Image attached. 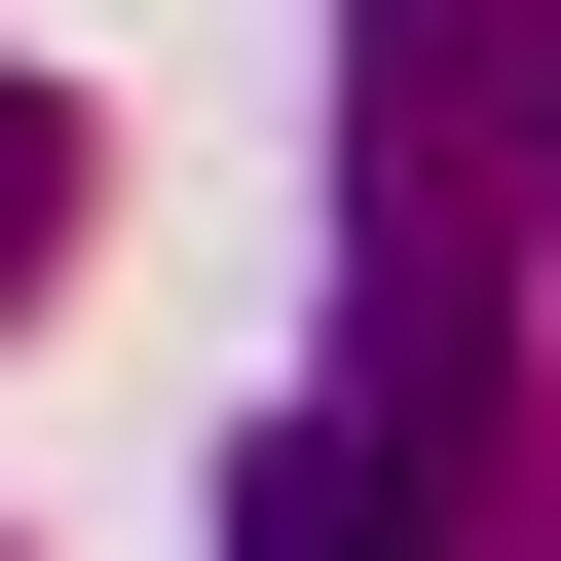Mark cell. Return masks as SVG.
Listing matches in <instances>:
<instances>
[{
    "label": "cell",
    "mask_w": 561,
    "mask_h": 561,
    "mask_svg": "<svg viewBox=\"0 0 561 561\" xmlns=\"http://www.w3.org/2000/svg\"><path fill=\"white\" fill-rule=\"evenodd\" d=\"M38 262H76V113L0 76V300H38Z\"/></svg>",
    "instance_id": "3957f363"
},
{
    "label": "cell",
    "mask_w": 561,
    "mask_h": 561,
    "mask_svg": "<svg viewBox=\"0 0 561 561\" xmlns=\"http://www.w3.org/2000/svg\"><path fill=\"white\" fill-rule=\"evenodd\" d=\"M375 225H561V0H337Z\"/></svg>",
    "instance_id": "6da1fadb"
},
{
    "label": "cell",
    "mask_w": 561,
    "mask_h": 561,
    "mask_svg": "<svg viewBox=\"0 0 561 561\" xmlns=\"http://www.w3.org/2000/svg\"><path fill=\"white\" fill-rule=\"evenodd\" d=\"M225 561H412V486H375L337 412H262V449H225Z\"/></svg>",
    "instance_id": "7a4b0ae2"
}]
</instances>
